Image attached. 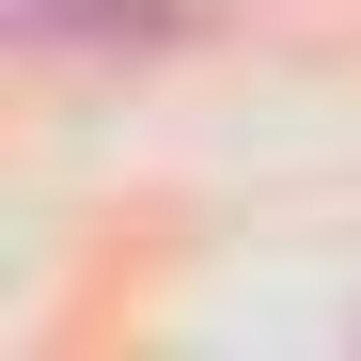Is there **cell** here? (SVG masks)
Instances as JSON below:
<instances>
[{"label": "cell", "mask_w": 361, "mask_h": 361, "mask_svg": "<svg viewBox=\"0 0 361 361\" xmlns=\"http://www.w3.org/2000/svg\"><path fill=\"white\" fill-rule=\"evenodd\" d=\"M32 32H157V0H16Z\"/></svg>", "instance_id": "6da1fadb"}]
</instances>
